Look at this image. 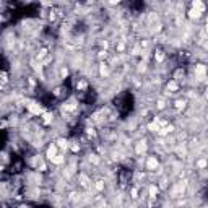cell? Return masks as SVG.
<instances>
[{
  "mask_svg": "<svg viewBox=\"0 0 208 208\" xmlns=\"http://www.w3.org/2000/svg\"><path fill=\"white\" fill-rule=\"evenodd\" d=\"M28 111H29V114H33V115L42 114V107H41V104H39V102H31V104H28Z\"/></svg>",
  "mask_w": 208,
  "mask_h": 208,
  "instance_id": "1",
  "label": "cell"
},
{
  "mask_svg": "<svg viewBox=\"0 0 208 208\" xmlns=\"http://www.w3.org/2000/svg\"><path fill=\"white\" fill-rule=\"evenodd\" d=\"M57 150H59V145H50L49 148H47V158L52 159L55 154H57Z\"/></svg>",
  "mask_w": 208,
  "mask_h": 208,
  "instance_id": "2",
  "label": "cell"
},
{
  "mask_svg": "<svg viewBox=\"0 0 208 208\" xmlns=\"http://www.w3.org/2000/svg\"><path fill=\"white\" fill-rule=\"evenodd\" d=\"M189 17H190L192 20H197V18H200V17H202V11H200V10H197V8H194V7H192V8L189 10Z\"/></svg>",
  "mask_w": 208,
  "mask_h": 208,
  "instance_id": "3",
  "label": "cell"
},
{
  "mask_svg": "<svg viewBox=\"0 0 208 208\" xmlns=\"http://www.w3.org/2000/svg\"><path fill=\"white\" fill-rule=\"evenodd\" d=\"M192 7H194V8H197V10H200L203 13V11H205V3L202 2V0H194V3H192Z\"/></svg>",
  "mask_w": 208,
  "mask_h": 208,
  "instance_id": "4",
  "label": "cell"
},
{
  "mask_svg": "<svg viewBox=\"0 0 208 208\" xmlns=\"http://www.w3.org/2000/svg\"><path fill=\"white\" fill-rule=\"evenodd\" d=\"M52 119H54V115H52L50 112H42V121L46 125H49V124H52Z\"/></svg>",
  "mask_w": 208,
  "mask_h": 208,
  "instance_id": "5",
  "label": "cell"
},
{
  "mask_svg": "<svg viewBox=\"0 0 208 208\" xmlns=\"http://www.w3.org/2000/svg\"><path fill=\"white\" fill-rule=\"evenodd\" d=\"M52 161V164H62L63 161H65V156H62V154H55L54 158L50 159Z\"/></svg>",
  "mask_w": 208,
  "mask_h": 208,
  "instance_id": "6",
  "label": "cell"
},
{
  "mask_svg": "<svg viewBox=\"0 0 208 208\" xmlns=\"http://www.w3.org/2000/svg\"><path fill=\"white\" fill-rule=\"evenodd\" d=\"M156 166H158V159H156V158H150V159H148V163H146L148 169H154Z\"/></svg>",
  "mask_w": 208,
  "mask_h": 208,
  "instance_id": "7",
  "label": "cell"
},
{
  "mask_svg": "<svg viewBox=\"0 0 208 208\" xmlns=\"http://www.w3.org/2000/svg\"><path fill=\"white\" fill-rule=\"evenodd\" d=\"M57 145H59V148H65V150H67V148H69V140H67V138H59L57 140Z\"/></svg>",
  "mask_w": 208,
  "mask_h": 208,
  "instance_id": "8",
  "label": "cell"
},
{
  "mask_svg": "<svg viewBox=\"0 0 208 208\" xmlns=\"http://www.w3.org/2000/svg\"><path fill=\"white\" fill-rule=\"evenodd\" d=\"M167 90H171V91L174 93V91L179 90V85H177L176 81H169V83H167Z\"/></svg>",
  "mask_w": 208,
  "mask_h": 208,
  "instance_id": "9",
  "label": "cell"
},
{
  "mask_svg": "<svg viewBox=\"0 0 208 208\" xmlns=\"http://www.w3.org/2000/svg\"><path fill=\"white\" fill-rule=\"evenodd\" d=\"M205 72H206L205 65H197V67H195V73H197V75H203Z\"/></svg>",
  "mask_w": 208,
  "mask_h": 208,
  "instance_id": "10",
  "label": "cell"
},
{
  "mask_svg": "<svg viewBox=\"0 0 208 208\" xmlns=\"http://www.w3.org/2000/svg\"><path fill=\"white\" fill-rule=\"evenodd\" d=\"M150 197H156V194H158V189H156V185H150Z\"/></svg>",
  "mask_w": 208,
  "mask_h": 208,
  "instance_id": "11",
  "label": "cell"
},
{
  "mask_svg": "<svg viewBox=\"0 0 208 208\" xmlns=\"http://www.w3.org/2000/svg\"><path fill=\"white\" fill-rule=\"evenodd\" d=\"M148 129H150L151 132H158L159 130V125L156 122H153V124H150V125H148Z\"/></svg>",
  "mask_w": 208,
  "mask_h": 208,
  "instance_id": "12",
  "label": "cell"
},
{
  "mask_svg": "<svg viewBox=\"0 0 208 208\" xmlns=\"http://www.w3.org/2000/svg\"><path fill=\"white\" fill-rule=\"evenodd\" d=\"M185 106V101H177L176 102V107H177V109H181V107H184Z\"/></svg>",
  "mask_w": 208,
  "mask_h": 208,
  "instance_id": "13",
  "label": "cell"
},
{
  "mask_svg": "<svg viewBox=\"0 0 208 208\" xmlns=\"http://www.w3.org/2000/svg\"><path fill=\"white\" fill-rule=\"evenodd\" d=\"M197 166H198V167H205V166H206V161H205V159H200V161L197 163Z\"/></svg>",
  "mask_w": 208,
  "mask_h": 208,
  "instance_id": "14",
  "label": "cell"
},
{
  "mask_svg": "<svg viewBox=\"0 0 208 208\" xmlns=\"http://www.w3.org/2000/svg\"><path fill=\"white\" fill-rule=\"evenodd\" d=\"M96 187H98V190H102V187H104L102 181H98V184H96Z\"/></svg>",
  "mask_w": 208,
  "mask_h": 208,
  "instance_id": "15",
  "label": "cell"
},
{
  "mask_svg": "<svg viewBox=\"0 0 208 208\" xmlns=\"http://www.w3.org/2000/svg\"><path fill=\"white\" fill-rule=\"evenodd\" d=\"M119 2H121V0H109V3H111V5H117Z\"/></svg>",
  "mask_w": 208,
  "mask_h": 208,
  "instance_id": "16",
  "label": "cell"
},
{
  "mask_svg": "<svg viewBox=\"0 0 208 208\" xmlns=\"http://www.w3.org/2000/svg\"><path fill=\"white\" fill-rule=\"evenodd\" d=\"M205 31H206V34H208V23H206V26H205Z\"/></svg>",
  "mask_w": 208,
  "mask_h": 208,
  "instance_id": "17",
  "label": "cell"
}]
</instances>
